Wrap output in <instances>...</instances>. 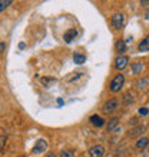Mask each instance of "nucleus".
Masks as SVG:
<instances>
[{
  "label": "nucleus",
  "mask_w": 149,
  "mask_h": 157,
  "mask_svg": "<svg viewBox=\"0 0 149 157\" xmlns=\"http://www.w3.org/2000/svg\"><path fill=\"white\" fill-rule=\"evenodd\" d=\"M148 50H149V34L145 37L144 40L139 43V46H138V51H140V53L148 51Z\"/></svg>",
  "instance_id": "obj_13"
},
{
  "label": "nucleus",
  "mask_w": 149,
  "mask_h": 157,
  "mask_svg": "<svg viewBox=\"0 0 149 157\" xmlns=\"http://www.w3.org/2000/svg\"><path fill=\"white\" fill-rule=\"evenodd\" d=\"M73 61L76 63V65H83L85 61H86V57H85V54L74 53V54H73Z\"/></svg>",
  "instance_id": "obj_17"
},
{
  "label": "nucleus",
  "mask_w": 149,
  "mask_h": 157,
  "mask_svg": "<svg viewBox=\"0 0 149 157\" xmlns=\"http://www.w3.org/2000/svg\"><path fill=\"white\" fill-rule=\"evenodd\" d=\"M149 144V139L148 137H139L138 139V141L135 143V147L138 148V150H144L145 147H148Z\"/></svg>",
  "instance_id": "obj_12"
},
{
  "label": "nucleus",
  "mask_w": 149,
  "mask_h": 157,
  "mask_svg": "<svg viewBox=\"0 0 149 157\" xmlns=\"http://www.w3.org/2000/svg\"><path fill=\"white\" fill-rule=\"evenodd\" d=\"M118 106H119V100L118 99H115V97H112V99H109V100H106L105 102V104H103L102 110L105 111V113H112L113 110H116Z\"/></svg>",
  "instance_id": "obj_3"
},
{
  "label": "nucleus",
  "mask_w": 149,
  "mask_h": 157,
  "mask_svg": "<svg viewBox=\"0 0 149 157\" xmlns=\"http://www.w3.org/2000/svg\"><path fill=\"white\" fill-rule=\"evenodd\" d=\"M46 147H47L46 140H37L36 144H35V147L32 148V153L33 154H40V153H43L46 150Z\"/></svg>",
  "instance_id": "obj_6"
},
{
  "label": "nucleus",
  "mask_w": 149,
  "mask_h": 157,
  "mask_svg": "<svg viewBox=\"0 0 149 157\" xmlns=\"http://www.w3.org/2000/svg\"><path fill=\"white\" fill-rule=\"evenodd\" d=\"M136 87L139 89V90H146V89H149V78L145 77V78L138 80V82H136Z\"/></svg>",
  "instance_id": "obj_16"
},
{
  "label": "nucleus",
  "mask_w": 149,
  "mask_h": 157,
  "mask_svg": "<svg viewBox=\"0 0 149 157\" xmlns=\"http://www.w3.org/2000/svg\"><path fill=\"white\" fill-rule=\"evenodd\" d=\"M119 130H121V129H119V119H118V117L111 119V120H109V123H107V131L118 133Z\"/></svg>",
  "instance_id": "obj_7"
},
{
  "label": "nucleus",
  "mask_w": 149,
  "mask_h": 157,
  "mask_svg": "<svg viewBox=\"0 0 149 157\" xmlns=\"http://www.w3.org/2000/svg\"><path fill=\"white\" fill-rule=\"evenodd\" d=\"M56 78L55 77H42L40 78V83L43 84V86H49L50 83H55Z\"/></svg>",
  "instance_id": "obj_18"
},
{
  "label": "nucleus",
  "mask_w": 149,
  "mask_h": 157,
  "mask_svg": "<svg viewBox=\"0 0 149 157\" xmlns=\"http://www.w3.org/2000/svg\"><path fill=\"white\" fill-rule=\"evenodd\" d=\"M128 63H129V57L128 56H118L115 59V69L118 72H121V70H123L128 66Z\"/></svg>",
  "instance_id": "obj_4"
},
{
  "label": "nucleus",
  "mask_w": 149,
  "mask_h": 157,
  "mask_svg": "<svg viewBox=\"0 0 149 157\" xmlns=\"http://www.w3.org/2000/svg\"><path fill=\"white\" fill-rule=\"evenodd\" d=\"M60 157H74V153L72 150H62Z\"/></svg>",
  "instance_id": "obj_20"
},
{
  "label": "nucleus",
  "mask_w": 149,
  "mask_h": 157,
  "mask_svg": "<svg viewBox=\"0 0 149 157\" xmlns=\"http://www.w3.org/2000/svg\"><path fill=\"white\" fill-rule=\"evenodd\" d=\"M132 72H133V74H140L142 72H144V63L142 61H135V63H132Z\"/></svg>",
  "instance_id": "obj_15"
},
{
  "label": "nucleus",
  "mask_w": 149,
  "mask_h": 157,
  "mask_svg": "<svg viewBox=\"0 0 149 157\" xmlns=\"http://www.w3.org/2000/svg\"><path fill=\"white\" fill-rule=\"evenodd\" d=\"M111 23L115 30H121L123 27V24H125V16L122 13H115L111 19Z\"/></svg>",
  "instance_id": "obj_2"
},
{
  "label": "nucleus",
  "mask_w": 149,
  "mask_h": 157,
  "mask_svg": "<svg viewBox=\"0 0 149 157\" xmlns=\"http://www.w3.org/2000/svg\"><path fill=\"white\" fill-rule=\"evenodd\" d=\"M115 50L119 53V56H125V51H126V42L125 40H116L115 43Z\"/></svg>",
  "instance_id": "obj_10"
},
{
  "label": "nucleus",
  "mask_w": 149,
  "mask_h": 157,
  "mask_svg": "<svg viewBox=\"0 0 149 157\" xmlns=\"http://www.w3.org/2000/svg\"><path fill=\"white\" fill-rule=\"evenodd\" d=\"M45 157H56V154H55V153H47Z\"/></svg>",
  "instance_id": "obj_25"
},
{
  "label": "nucleus",
  "mask_w": 149,
  "mask_h": 157,
  "mask_svg": "<svg viewBox=\"0 0 149 157\" xmlns=\"http://www.w3.org/2000/svg\"><path fill=\"white\" fill-rule=\"evenodd\" d=\"M78 36V32H76V29H69L67 32L63 34V39H65L66 43H70L72 40H74V37Z\"/></svg>",
  "instance_id": "obj_11"
},
{
  "label": "nucleus",
  "mask_w": 149,
  "mask_h": 157,
  "mask_svg": "<svg viewBox=\"0 0 149 157\" xmlns=\"http://www.w3.org/2000/svg\"><path fill=\"white\" fill-rule=\"evenodd\" d=\"M88 154L90 157H103V156H105V148H103V146H100V144H98V146H93V147L89 148Z\"/></svg>",
  "instance_id": "obj_5"
},
{
  "label": "nucleus",
  "mask_w": 149,
  "mask_h": 157,
  "mask_svg": "<svg viewBox=\"0 0 149 157\" xmlns=\"http://www.w3.org/2000/svg\"><path fill=\"white\" fill-rule=\"evenodd\" d=\"M136 120H138V119H136V117H133V119L130 120V124H136Z\"/></svg>",
  "instance_id": "obj_26"
},
{
  "label": "nucleus",
  "mask_w": 149,
  "mask_h": 157,
  "mask_svg": "<svg viewBox=\"0 0 149 157\" xmlns=\"http://www.w3.org/2000/svg\"><path fill=\"white\" fill-rule=\"evenodd\" d=\"M5 43H0V53H3V51H5Z\"/></svg>",
  "instance_id": "obj_23"
},
{
  "label": "nucleus",
  "mask_w": 149,
  "mask_h": 157,
  "mask_svg": "<svg viewBox=\"0 0 149 157\" xmlns=\"http://www.w3.org/2000/svg\"><path fill=\"white\" fill-rule=\"evenodd\" d=\"M89 121H90V124H93L95 127H102V126L105 124V120L98 114L90 116V117H89Z\"/></svg>",
  "instance_id": "obj_9"
},
{
  "label": "nucleus",
  "mask_w": 149,
  "mask_h": 157,
  "mask_svg": "<svg viewBox=\"0 0 149 157\" xmlns=\"http://www.w3.org/2000/svg\"><path fill=\"white\" fill-rule=\"evenodd\" d=\"M149 113V109H146V107H140L139 109V114L140 116H146Z\"/></svg>",
  "instance_id": "obj_22"
},
{
  "label": "nucleus",
  "mask_w": 149,
  "mask_h": 157,
  "mask_svg": "<svg viewBox=\"0 0 149 157\" xmlns=\"http://www.w3.org/2000/svg\"><path fill=\"white\" fill-rule=\"evenodd\" d=\"M10 5H12V0H0V12L6 10Z\"/></svg>",
  "instance_id": "obj_19"
},
{
  "label": "nucleus",
  "mask_w": 149,
  "mask_h": 157,
  "mask_svg": "<svg viewBox=\"0 0 149 157\" xmlns=\"http://www.w3.org/2000/svg\"><path fill=\"white\" fill-rule=\"evenodd\" d=\"M135 102V94L132 92H126L123 93V96H122V103L125 104V106H129L132 103Z\"/></svg>",
  "instance_id": "obj_8"
},
{
  "label": "nucleus",
  "mask_w": 149,
  "mask_h": 157,
  "mask_svg": "<svg viewBox=\"0 0 149 157\" xmlns=\"http://www.w3.org/2000/svg\"><path fill=\"white\" fill-rule=\"evenodd\" d=\"M6 141H7V137H6V136H0V152L3 150V147H5Z\"/></svg>",
  "instance_id": "obj_21"
},
{
  "label": "nucleus",
  "mask_w": 149,
  "mask_h": 157,
  "mask_svg": "<svg viewBox=\"0 0 149 157\" xmlns=\"http://www.w3.org/2000/svg\"><path fill=\"white\" fill-rule=\"evenodd\" d=\"M17 157H27V156H17Z\"/></svg>",
  "instance_id": "obj_27"
},
{
  "label": "nucleus",
  "mask_w": 149,
  "mask_h": 157,
  "mask_svg": "<svg viewBox=\"0 0 149 157\" xmlns=\"http://www.w3.org/2000/svg\"><path fill=\"white\" fill-rule=\"evenodd\" d=\"M123 83H125V76L123 74H116L115 77H113V80L111 82V86H109V89H111L112 93H118L121 92V89L123 87Z\"/></svg>",
  "instance_id": "obj_1"
},
{
  "label": "nucleus",
  "mask_w": 149,
  "mask_h": 157,
  "mask_svg": "<svg viewBox=\"0 0 149 157\" xmlns=\"http://www.w3.org/2000/svg\"><path fill=\"white\" fill-rule=\"evenodd\" d=\"M145 131V126L139 124V126H135L133 129L129 131V136L130 137H136V136H139V134H142Z\"/></svg>",
  "instance_id": "obj_14"
},
{
  "label": "nucleus",
  "mask_w": 149,
  "mask_h": 157,
  "mask_svg": "<svg viewBox=\"0 0 149 157\" xmlns=\"http://www.w3.org/2000/svg\"><path fill=\"white\" fill-rule=\"evenodd\" d=\"M145 19H146V20H149V9L145 12Z\"/></svg>",
  "instance_id": "obj_24"
}]
</instances>
